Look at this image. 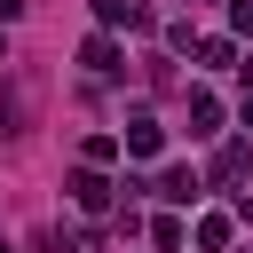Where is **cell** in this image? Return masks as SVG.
<instances>
[{
    "mask_svg": "<svg viewBox=\"0 0 253 253\" xmlns=\"http://www.w3.org/2000/svg\"><path fill=\"white\" fill-rule=\"evenodd\" d=\"M95 16L103 24H126V32H150V8H134V0H95Z\"/></svg>",
    "mask_w": 253,
    "mask_h": 253,
    "instance_id": "8992f818",
    "label": "cell"
},
{
    "mask_svg": "<svg viewBox=\"0 0 253 253\" xmlns=\"http://www.w3.org/2000/svg\"><path fill=\"white\" fill-rule=\"evenodd\" d=\"M158 198H166V206H198V174H190V166H166V174H158Z\"/></svg>",
    "mask_w": 253,
    "mask_h": 253,
    "instance_id": "277c9868",
    "label": "cell"
},
{
    "mask_svg": "<svg viewBox=\"0 0 253 253\" xmlns=\"http://www.w3.org/2000/svg\"><path fill=\"white\" fill-rule=\"evenodd\" d=\"M79 158H87V166H111V158H119V134H87Z\"/></svg>",
    "mask_w": 253,
    "mask_h": 253,
    "instance_id": "8fae6325",
    "label": "cell"
},
{
    "mask_svg": "<svg viewBox=\"0 0 253 253\" xmlns=\"http://www.w3.org/2000/svg\"><path fill=\"white\" fill-rule=\"evenodd\" d=\"M182 237H190V229H182V213H158V221H150V245H158V253H174Z\"/></svg>",
    "mask_w": 253,
    "mask_h": 253,
    "instance_id": "30bf717a",
    "label": "cell"
},
{
    "mask_svg": "<svg viewBox=\"0 0 253 253\" xmlns=\"http://www.w3.org/2000/svg\"><path fill=\"white\" fill-rule=\"evenodd\" d=\"M63 190H71V206H79V213H111V174H103V166H87V158H79Z\"/></svg>",
    "mask_w": 253,
    "mask_h": 253,
    "instance_id": "6da1fadb",
    "label": "cell"
},
{
    "mask_svg": "<svg viewBox=\"0 0 253 253\" xmlns=\"http://www.w3.org/2000/svg\"><path fill=\"white\" fill-rule=\"evenodd\" d=\"M229 32H253V0H229Z\"/></svg>",
    "mask_w": 253,
    "mask_h": 253,
    "instance_id": "7c38bea8",
    "label": "cell"
},
{
    "mask_svg": "<svg viewBox=\"0 0 253 253\" xmlns=\"http://www.w3.org/2000/svg\"><path fill=\"white\" fill-rule=\"evenodd\" d=\"M0 63H8V40H0Z\"/></svg>",
    "mask_w": 253,
    "mask_h": 253,
    "instance_id": "5bb4252c",
    "label": "cell"
},
{
    "mask_svg": "<svg viewBox=\"0 0 253 253\" xmlns=\"http://www.w3.org/2000/svg\"><path fill=\"white\" fill-rule=\"evenodd\" d=\"M237 213H253V198H245V206H237Z\"/></svg>",
    "mask_w": 253,
    "mask_h": 253,
    "instance_id": "9a60e30c",
    "label": "cell"
},
{
    "mask_svg": "<svg viewBox=\"0 0 253 253\" xmlns=\"http://www.w3.org/2000/svg\"><path fill=\"white\" fill-rule=\"evenodd\" d=\"M213 126H221V103L206 87H190V134H213Z\"/></svg>",
    "mask_w": 253,
    "mask_h": 253,
    "instance_id": "52a82bcc",
    "label": "cell"
},
{
    "mask_svg": "<svg viewBox=\"0 0 253 253\" xmlns=\"http://www.w3.org/2000/svg\"><path fill=\"white\" fill-rule=\"evenodd\" d=\"M190 237H198V253H221V245H229V213H198Z\"/></svg>",
    "mask_w": 253,
    "mask_h": 253,
    "instance_id": "ba28073f",
    "label": "cell"
},
{
    "mask_svg": "<svg viewBox=\"0 0 253 253\" xmlns=\"http://www.w3.org/2000/svg\"><path fill=\"white\" fill-rule=\"evenodd\" d=\"M119 150H126V158H158V150H166V126H158L150 111H134L126 134H119Z\"/></svg>",
    "mask_w": 253,
    "mask_h": 253,
    "instance_id": "7a4b0ae2",
    "label": "cell"
},
{
    "mask_svg": "<svg viewBox=\"0 0 253 253\" xmlns=\"http://www.w3.org/2000/svg\"><path fill=\"white\" fill-rule=\"evenodd\" d=\"M245 166H253V158H245V142H221V150H213V182H237Z\"/></svg>",
    "mask_w": 253,
    "mask_h": 253,
    "instance_id": "9c48e42d",
    "label": "cell"
},
{
    "mask_svg": "<svg viewBox=\"0 0 253 253\" xmlns=\"http://www.w3.org/2000/svg\"><path fill=\"white\" fill-rule=\"evenodd\" d=\"M190 47H198V63H206V71H229V63H237V40H229V32H213V40H190Z\"/></svg>",
    "mask_w": 253,
    "mask_h": 253,
    "instance_id": "5b68a950",
    "label": "cell"
},
{
    "mask_svg": "<svg viewBox=\"0 0 253 253\" xmlns=\"http://www.w3.org/2000/svg\"><path fill=\"white\" fill-rule=\"evenodd\" d=\"M79 63H87V71H103V79H119V71H126V55H119V40H111V32H95V40L79 47Z\"/></svg>",
    "mask_w": 253,
    "mask_h": 253,
    "instance_id": "3957f363",
    "label": "cell"
},
{
    "mask_svg": "<svg viewBox=\"0 0 253 253\" xmlns=\"http://www.w3.org/2000/svg\"><path fill=\"white\" fill-rule=\"evenodd\" d=\"M237 126H245V134H253V95H245V111H237Z\"/></svg>",
    "mask_w": 253,
    "mask_h": 253,
    "instance_id": "4fadbf2b",
    "label": "cell"
}]
</instances>
